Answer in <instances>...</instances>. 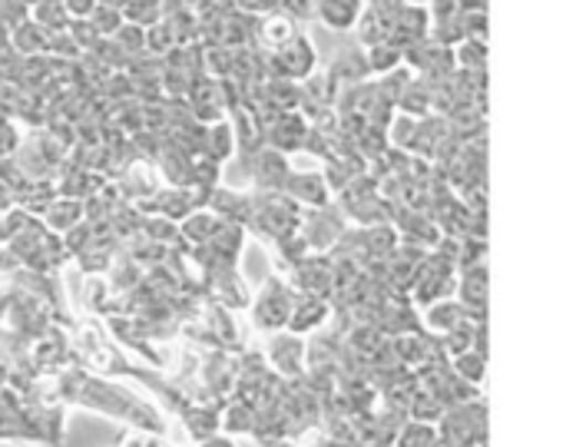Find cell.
<instances>
[{
	"mask_svg": "<svg viewBox=\"0 0 566 447\" xmlns=\"http://www.w3.org/2000/svg\"><path fill=\"white\" fill-rule=\"evenodd\" d=\"M365 63H368V73H391V70H398L401 66V50L395 46V43H375V46H368V53H365Z\"/></svg>",
	"mask_w": 566,
	"mask_h": 447,
	"instance_id": "26",
	"label": "cell"
},
{
	"mask_svg": "<svg viewBox=\"0 0 566 447\" xmlns=\"http://www.w3.org/2000/svg\"><path fill=\"white\" fill-rule=\"evenodd\" d=\"M46 37H50V33L40 30L30 17L10 30V43H13V50L23 53V56H30V53H46Z\"/></svg>",
	"mask_w": 566,
	"mask_h": 447,
	"instance_id": "22",
	"label": "cell"
},
{
	"mask_svg": "<svg viewBox=\"0 0 566 447\" xmlns=\"http://www.w3.org/2000/svg\"><path fill=\"white\" fill-rule=\"evenodd\" d=\"M209 209H216V216H222V222H235V226H245L249 222V212H252V199L235 193V189H209Z\"/></svg>",
	"mask_w": 566,
	"mask_h": 447,
	"instance_id": "14",
	"label": "cell"
},
{
	"mask_svg": "<svg viewBox=\"0 0 566 447\" xmlns=\"http://www.w3.org/2000/svg\"><path fill=\"white\" fill-rule=\"evenodd\" d=\"M444 447H488V405L484 398L451 405L434 425Z\"/></svg>",
	"mask_w": 566,
	"mask_h": 447,
	"instance_id": "1",
	"label": "cell"
},
{
	"mask_svg": "<svg viewBox=\"0 0 566 447\" xmlns=\"http://www.w3.org/2000/svg\"><path fill=\"white\" fill-rule=\"evenodd\" d=\"M391 447H441L434 425H421V422H405L395 435Z\"/></svg>",
	"mask_w": 566,
	"mask_h": 447,
	"instance_id": "24",
	"label": "cell"
},
{
	"mask_svg": "<svg viewBox=\"0 0 566 447\" xmlns=\"http://www.w3.org/2000/svg\"><path fill=\"white\" fill-rule=\"evenodd\" d=\"M458 305L464 309L468 319H484L488 315V269L484 266H468L458 276Z\"/></svg>",
	"mask_w": 566,
	"mask_h": 447,
	"instance_id": "11",
	"label": "cell"
},
{
	"mask_svg": "<svg viewBox=\"0 0 566 447\" xmlns=\"http://www.w3.org/2000/svg\"><path fill=\"white\" fill-rule=\"evenodd\" d=\"M186 428H189L192 438L206 441V438L219 435V412L216 408H206V405H196V408L186 412Z\"/></svg>",
	"mask_w": 566,
	"mask_h": 447,
	"instance_id": "25",
	"label": "cell"
},
{
	"mask_svg": "<svg viewBox=\"0 0 566 447\" xmlns=\"http://www.w3.org/2000/svg\"><path fill=\"white\" fill-rule=\"evenodd\" d=\"M298 236L305 239L308 252H328L338 246V239L345 236V216L338 212V206H322V209H312L298 219Z\"/></svg>",
	"mask_w": 566,
	"mask_h": 447,
	"instance_id": "3",
	"label": "cell"
},
{
	"mask_svg": "<svg viewBox=\"0 0 566 447\" xmlns=\"http://www.w3.org/2000/svg\"><path fill=\"white\" fill-rule=\"evenodd\" d=\"M448 365H451V372H454L464 385H471V388H481L484 378H488V355L461 352V355L448 358Z\"/></svg>",
	"mask_w": 566,
	"mask_h": 447,
	"instance_id": "19",
	"label": "cell"
},
{
	"mask_svg": "<svg viewBox=\"0 0 566 447\" xmlns=\"http://www.w3.org/2000/svg\"><path fill=\"white\" fill-rule=\"evenodd\" d=\"M219 425L232 435H252L255 432V405L235 398L226 405V412H219Z\"/></svg>",
	"mask_w": 566,
	"mask_h": 447,
	"instance_id": "20",
	"label": "cell"
},
{
	"mask_svg": "<svg viewBox=\"0 0 566 447\" xmlns=\"http://www.w3.org/2000/svg\"><path fill=\"white\" fill-rule=\"evenodd\" d=\"M464 319V309L458 305V299H441V302H431L428 312H424V329L431 335H448L458 322Z\"/></svg>",
	"mask_w": 566,
	"mask_h": 447,
	"instance_id": "17",
	"label": "cell"
},
{
	"mask_svg": "<svg viewBox=\"0 0 566 447\" xmlns=\"http://www.w3.org/2000/svg\"><path fill=\"white\" fill-rule=\"evenodd\" d=\"M0 382H3V378H0Z\"/></svg>",
	"mask_w": 566,
	"mask_h": 447,
	"instance_id": "35",
	"label": "cell"
},
{
	"mask_svg": "<svg viewBox=\"0 0 566 447\" xmlns=\"http://www.w3.org/2000/svg\"><path fill=\"white\" fill-rule=\"evenodd\" d=\"M63 10L70 20H90V13L96 10V0H63Z\"/></svg>",
	"mask_w": 566,
	"mask_h": 447,
	"instance_id": "31",
	"label": "cell"
},
{
	"mask_svg": "<svg viewBox=\"0 0 566 447\" xmlns=\"http://www.w3.org/2000/svg\"><path fill=\"white\" fill-rule=\"evenodd\" d=\"M365 0H318L315 3V17L322 20V27L328 30H352L361 20Z\"/></svg>",
	"mask_w": 566,
	"mask_h": 447,
	"instance_id": "13",
	"label": "cell"
},
{
	"mask_svg": "<svg viewBox=\"0 0 566 447\" xmlns=\"http://www.w3.org/2000/svg\"><path fill=\"white\" fill-rule=\"evenodd\" d=\"M202 447H235L232 445V438H219V435H212V438H206Z\"/></svg>",
	"mask_w": 566,
	"mask_h": 447,
	"instance_id": "32",
	"label": "cell"
},
{
	"mask_svg": "<svg viewBox=\"0 0 566 447\" xmlns=\"http://www.w3.org/2000/svg\"><path fill=\"white\" fill-rule=\"evenodd\" d=\"M235 153V136H232V126L226 119H216L202 129V156L216 159L219 166Z\"/></svg>",
	"mask_w": 566,
	"mask_h": 447,
	"instance_id": "15",
	"label": "cell"
},
{
	"mask_svg": "<svg viewBox=\"0 0 566 447\" xmlns=\"http://www.w3.org/2000/svg\"><path fill=\"white\" fill-rule=\"evenodd\" d=\"M332 315V305L328 299H318V295H292V312H289V332L292 335H308V332H318Z\"/></svg>",
	"mask_w": 566,
	"mask_h": 447,
	"instance_id": "12",
	"label": "cell"
},
{
	"mask_svg": "<svg viewBox=\"0 0 566 447\" xmlns=\"http://www.w3.org/2000/svg\"><path fill=\"white\" fill-rule=\"evenodd\" d=\"M292 282L302 295H318V299H332V282H335V262L328 256H302L298 262H292Z\"/></svg>",
	"mask_w": 566,
	"mask_h": 447,
	"instance_id": "6",
	"label": "cell"
},
{
	"mask_svg": "<svg viewBox=\"0 0 566 447\" xmlns=\"http://www.w3.org/2000/svg\"><path fill=\"white\" fill-rule=\"evenodd\" d=\"M96 3H99V7H113V10H123V3H126V0H96Z\"/></svg>",
	"mask_w": 566,
	"mask_h": 447,
	"instance_id": "34",
	"label": "cell"
},
{
	"mask_svg": "<svg viewBox=\"0 0 566 447\" xmlns=\"http://www.w3.org/2000/svg\"><path fill=\"white\" fill-rule=\"evenodd\" d=\"M272 60V70L275 76L282 80H305L308 73H315V63H318V53H315V43L305 37V33H295L292 40H285L282 46H275L269 53Z\"/></svg>",
	"mask_w": 566,
	"mask_h": 447,
	"instance_id": "5",
	"label": "cell"
},
{
	"mask_svg": "<svg viewBox=\"0 0 566 447\" xmlns=\"http://www.w3.org/2000/svg\"><path fill=\"white\" fill-rule=\"evenodd\" d=\"M123 23H133V27H153V23H159V17H163V0H126L123 3Z\"/></svg>",
	"mask_w": 566,
	"mask_h": 447,
	"instance_id": "23",
	"label": "cell"
},
{
	"mask_svg": "<svg viewBox=\"0 0 566 447\" xmlns=\"http://www.w3.org/2000/svg\"><path fill=\"white\" fill-rule=\"evenodd\" d=\"M262 133H265V146H272L279 153H295V149H302L305 136H308V119L298 110L275 113Z\"/></svg>",
	"mask_w": 566,
	"mask_h": 447,
	"instance_id": "9",
	"label": "cell"
},
{
	"mask_svg": "<svg viewBox=\"0 0 566 447\" xmlns=\"http://www.w3.org/2000/svg\"><path fill=\"white\" fill-rule=\"evenodd\" d=\"M169 46H176V37L172 30L159 20L153 27H146V50H156V53H169Z\"/></svg>",
	"mask_w": 566,
	"mask_h": 447,
	"instance_id": "30",
	"label": "cell"
},
{
	"mask_svg": "<svg viewBox=\"0 0 566 447\" xmlns=\"http://www.w3.org/2000/svg\"><path fill=\"white\" fill-rule=\"evenodd\" d=\"M30 20H33L40 30H46V33H63V30L70 27V17H66V10H63V0H36V3L30 7Z\"/></svg>",
	"mask_w": 566,
	"mask_h": 447,
	"instance_id": "21",
	"label": "cell"
},
{
	"mask_svg": "<svg viewBox=\"0 0 566 447\" xmlns=\"http://www.w3.org/2000/svg\"><path fill=\"white\" fill-rule=\"evenodd\" d=\"M305 342L302 335L292 332H275L269 342V358H272V375L285 378V382H298L305 375Z\"/></svg>",
	"mask_w": 566,
	"mask_h": 447,
	"instance_id": "7",
	"label": "cell"
},
{
	"mask_svg": "<svg viewBox=\"0 0 566 447\" xmlns=\"http://www.w3.org/2000/svg\"><path fill=\"white\" fill-rule=\"evenodd\" d=\"M245 169H249L252 183H255L262 193H282V186H285V179H289V173H292L285 153H279V149H272V146H262V149H255L252 156H245Z\"/></svg>",
	"mask_w": 566,
	"mask_h": 447,
	"instance_id": "8",
	"label": "cell"
},
{
	"mask_svg": "<svg viewBox=\"0 0 566 447\" xmlns=\"http://www.w3.org/2000/svg\"><path fill=\"white\" fill-rule=\"evenodd\" d=\"M126 447H159V445H153V441H146V438H129Z\"/></svg>",
	"mask_w": 566,
	"mask_h": 447,
	"instance_id": "33",
	"label": "cell"
},
{
	"mask_svg": "<svg viewBox=\"0 0 566 447\" xmlns=\"http://www.w3.org/2000/svg\"><path fill=\"white\" fill-rule=\"evenodd\" d=\"M282 193L295 206H308V209H322V206L332 202V189H328V183H325L322 173H295L292 169L289 179H285V186H282Z\"/></svg>",
	"mask_w": 566,
	"mask_h": 447,
	"instance_id": "10",
	"label": "cell"
},
{
	"mask_svg": "<svg viewBox=\"0 0 566 447\" xmlns=\"http://www.w3.org/2000/svg\"><path fill=\"white\" fill-rule=\"evenodd\" d=\"M90 27L96 30L99 40H109V37H116V30L123 27V13L113 10V7H99V3H96V10L90 13Z\"/></svg>",
	"mask_w": 566,
	"mask_h": 447,
	"instance_id": "29",
	"label": "cell"
},
{
	"mask_svg": "<svg viewBox=\"0 0 566 447\" xmlns=\"http://www.w3.org/2000/svg\"><path fill=\"white\" fill-rule=\"evenodd\" d=\"M298 30H295V23L289 20V17H282V13H265L262 17V23H255V37L269 46V50H275V46H282L285 40H292Z\"/></svg>",
	"mask_w": 566,
	"mask_h": 447,
	"instance_id": "18",
	"label": "cell"
},
{
	"mask_svg": "<svg viewBox=\"0 0 566 447\" xmlns=\"http://www.w3.org/2000/svg\"><path fill=\"white\" fill-rule=\"evenodd\" d=\"M216 222H219L216 216H206V212H199V209H196V212H189V216L182 219V236L202 249V246H206V239L212 236Z\"/></svg>",
	"mask_w": 566,
	"mask_h": 447,
	"instance_id": "28",
	"label": "cell"
},
{
	"mask_svg": "<svg viewBox=\"0 0 566 447\" xmlns=\"http://www.w3.org/2000/svg\"><path fill=\"white\" fill-rule=\"evenodd\" d=\"M289 312H292V289L282 279H265L255 309H252V322L262 332H282L289 325Z\"/></svg>",
	"mask_w": 566,
	"mask_h": 447,
	"instance_id": "4",
	"label": "cell"
},
{
	"mask_svg": "<svg viewBox=\"0 0 566 447\" xmlns=\"http://www.w3.org/2000/svg\"><path fill=\"white\" fill-rule=\"evenodd\" d=\"M335 80H338V86L342 83H361L365 76H368V63H365V53H342V60L328 70Z\"/></svg>",
	"mask_w": 566,
	"mask_h": 447,
	"instance_id": "27",
	"label": "cell"
},
{
	"mask_svg": "<svg viewBox=\"0 0 566 447\" xmlns=\"http://www.w3.org/2000/svg\"><path fill=\"white\" fill-rule=\"evenodd\" d=\"M298 219L302 209L285 193H259V199H252V212H249L252 229L275 242L298 232Z\"/></svg>",
	"mask_w": 566,
	"mask_h": 447,
	"instance_id": "2",
	"label": "cell"
},
{
	"mask_svg": "<svg viewBox=\"0 0 566 447\" xmlns=\"http://www.w3.org/2000/svg\"><path fill=\"white\" fill-rule=\"evenodd\" d=\"M80 219H83V202L80 199H66V196H53L50 199V206L43 209V222L53 229V232H70V229H76L80 226Z\"/></svg>",
	"mask_w": 566,
	"mask_h": 447,
	"instance_id": "16",
	"label": "cell"
}]
</instances>
